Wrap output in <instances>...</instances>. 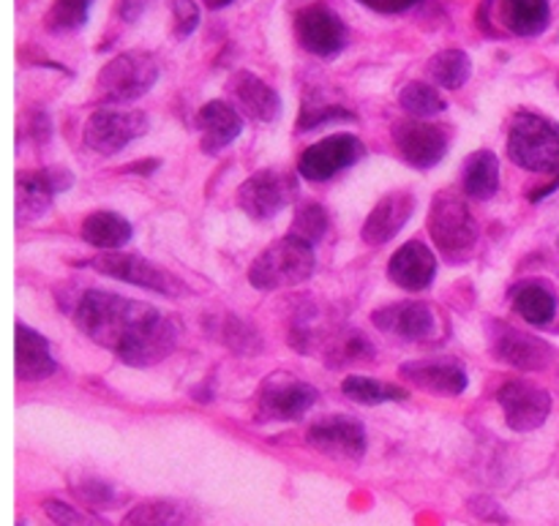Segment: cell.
<instances>
[{"label": "cell", "instance_id": "6da1fadb", "mask_svg": "<svg viewBox=\"0 0 559 526\" xmlns=\"http://www.w3.org/2000/svg\"><path fill=\"white\" fill-rule=\"evenodd\" d=\"M74 322L91 342L115 352L134 369L162 363L178 347V322L173 316L102 289L82 295Z\"/></svg>", "mask_w": 559, "mask_h": 526}, {"label": "cell", "instance_id": "7a4b0ae2", "mask_svg": "<svg viewBox=\"0 0 559 526\" xmlns=\"http://www.w3.org/2000/svg\"><path fill=\"white\" fill-rule=\"evenodd\" d=\"M311 273H314V246L287 235L267 246L251 262L249 282L262 292H273V289L298 287L306 278H311Z\"/></svg>", "mask_w": 559, "mask_h": 526}, {"label": "cell", "instance_id": "3957f363", "mask_svg": "<svg viewBox=\"0 0 559 526\" xmlns=\"http://www.w3.org/2000/svg\"><path fill=\"white\" fill-rule=\"evenodd\" d=\"M508 156L530 172H559V125L535 112H519L508 131Z\"/></svg>", "mask_w": 559, "mask_h": 526}, {"label": "cell", "instance_id": "277c9868", "mask_svg": "<svg viewBox=\"0 0 559 526\" xmlns=\"http://www.w3.org/2000/svg\"><path fill=\"white\" fill-rule=\"evenodd\" d=\"M158 80V63L153 55L120 52L102 65L96 76V96L107 104H129L145 96Z\"/></svg>", "mask_w": 559, "mask_h": 526}, {"label": "cell", "instance_id": "5b68a950", "mask_svg": "<svg viewBox=\"0 0 559 526\" xmlns=\"http://www.w3.org/2000/svg\"><path fill=\"white\" fill-rule=\"evenodd\" d=\"M429 235L437 243V251L456 262L464 260L478 243V224H475L467 202L445 191L431 202Z\"/></svg>", "mask_w": 559, "mask_h": 526}, {"label": "cell", "instance_id": "8992f818", "mask_svg": "<svg viewBox=\"0 0 559 526\" xmlns=\"http://www.w3.org/2000/svg\"><path fill=\"white\" fill-rule=\"evenodd\" d=\"M295 38L306 52L317 55V58H336L347 47L349 33L338 11L317 0L295 14Z\"/></svg>", "mask_w": 559, "mask_h": 526}, {"label": "cell", "instance_id": "52a82bcc", "mask_svg": "<svg viewBox=\"0 0 559 526\" xmlns=\"http://www.w3.org/2000/svg\"><path fill=\"white\" fill-rule=\"evenodd\" d=\"M147 131V115L140 109H96L87 118L82 142L102 156L123 151L129 142L140 140Z\"/></svg>", "mask_w": 559, "mask_h": 526}, {"label": "cell", "instance_id": "ba28073f", "mask_svg": "<svg viewBox=\"0 0 559 526\" xmlns=\"http://www.w3.org/2000/svg\"><path fill=\"white\" fill-rule=\"evenodd\" d=\"M298 196V180L284 169H260L238 191V205L257 222L273 218Z\"/></svg>", "mask_w": 559, "mask_h": 526}, {"label": "cell", "instance_id": "9c48e42d", "mask_svg": "<svg viewBox=\"0 0 559 526\" xmlns=\"http://www.w3.org/2000/svg\"><path fill=\"white\" fill-rule=\"evenodd\" d=\"M314 404L317 391L309 382H300L289 374H273L260 387V396H257V418L262 423L300 420Z\"/></svg>", "mask_w": 559, "mask_h": 526}, {"label": "cell", "instance_id": "30bf717a", "mask_svg": "<svg viewBox=\"0 0 559 526\" xmlns=\"http://www.w3.org/2000/svg\"><path fill=\"white\" fill-rule=\"evenodd\" d=\"M93 271H98L102 276L109 278H120L126 284H134V287L142 289H151V292L158 295H167V298H175V295H183L186 287L167 273L164 267L153 265V262L142 260V256L134 254H102V256H93L91 260Z\"/></svg>", "mask_w": 559, "mask_h": 526}, {"label": "cell", "instance_id": "8fae6325", "mask_svg": "<svg viewBox=\"0 0 559 526\" xmlns=\"http://www.w3.org/2000/svg\"><path fill=\"white\" fill-rule=\"evenodd\" d=\"M497 402H500L502 413H506V423L513 431H519V434L540 429L551 415L549 393L524 380H508L506 385H500Z\"/></svg>", "mask_w": 559, "mask_h": 526}, {"label": "cell", "instance_id": "7c38bea8", "mask_svg": "<svg viewBox=\"0 0 559 526\" xmlns=\"http://www.w3.org/2000/svg\"><path fill=\"white\" fill-rule=\"evenodd\" d=\"M478 16L484 25L495 20L500 31L519 38H535L549 27L551 3L549 0H484Z\"/></svg>", "mask_w": 559, "mask_h": 526}, {"label": "cell", "instance_id": "4fadbf2b", "mask_svg": "<svg viewBox=\"0 0 559 526\" xmlns=\"http://www.w3.org/2000/svg\"><path fill=\"white\" fill-rule=\"evenodd\" d=\"M489 338L495 358L513 366V369L540 371L549 369L557 358L551 344H546L544 338L538 336H530V333L524 331H516V327L511 325H491Z\"/></svg>", "mask_w": 559, "mask_h": 526}, {"label": "cell", "instance_id": "5bb4252c", "mask_svg": "<svg viewBox=\"0 0 559 526\" xmlns=\"http://www.w3.org/2000/svg\"><path fill=\"white\" fill-rule=\"evenodd\" d=\"M364 156V142L358 140L355 134H331L325 136L317 145L306 147V153L300 156L298 162V172L304 175L306 180H320L333 178L342 169H349L353 164L360 162Z\"/></svg>", "mask_w": 559, "mask_h": 526}, {"label": "cell", "instance_id": "9a60e30c", "mask_svg": "<svg viewBox=\"0 0 559 526\" xmlns=\"http://www.w3.org/2000/svg\"><path fill=\"white\" fill-rule=\"evenodd\" d=\"M371 322H374L377 331H382L385 336H393L399 338V342L407 344L431 342V338L437 336V327H440L435 311L426 303H415V300L377 309L374 314H371Z\"/></svg>", "mask_w": 559, "mask_h": 526}, {"label": "cell", "instance_id": "2e32d148", "mask_svg": "<svg viewBox=\"0 0 559 526\" xmlns=\"http://www.w3.org/2000/svg\"><path fill=\"white\" fill-rule=\"evenodd\" d=\"M306 440L311 447L333 458H353L358 462L366 453V429L360 420L347 418V415H328V418L317 420Z\"/></svg>", "mask_w": 559, "mask_h": 526}, {"label": "cell", "instance_id": "e0dca14e", "mask_svg": "<svg viewBox=\"0 0 559 526\" xmlns=\"http://www.w3.org/2000/svg\"><path fill=\"white\" fill-rule=\"evenodd\" d=\"M74 183L69 169H44V172H27L16 180V218L20 222H36L52 205L55 194L66 191Z\"/></svg>", "mask_w": 559, "mask_h": 526}, {"label": "cell", "instance_id": "ac0fdd59", "mask_svg": "<svg viewBox=\"0 0 559 526\" xmlns=\"http://www.w3.org/2000/svg\"><path fill=\"white\" fill-rule=\"evenodd\" d=\"M407 385L420 387L435 396H462L469 385V376L464 366L453 358H437V360H409L399 369Z\"/></svg>", "mask_w": 559, "mask_h": 526}, {"label": "cell", "instance_id": "d6986e66", "mask_svg": "<svg viewBox=\"0 0 559 526\" xmlns=\"http://www.w3.org/2000/svg\"><path fill=\"white\" fill-rule=\"evenodd\" d=\"M393 142L399 153L418 169L435 167L448 153L445 131L435 123H420V120H402L393 125Z\"/></svg>", "mask_w": 559, "mask_h": 526}, {"label": "cell", "instance_id": "ffe728a7", "mask_svg": "<svg viewBox=\"0 0 559 526\" xmlns=\"http://www.w3.org/2000/svg\"><path fill=\"white\" fill-rule=\"evenodd\" d=\"M227 91L233 96L235 107L243 109L249 118L260 120V123H273L278 112H282L278 93L265 80L251 74V71H235L227 82Z\"/></svg>", "mask_w": 559, "mask_h": 526}, {"label": "cell", "instance_id": "44dd1931", "mask_svg": "<svg viewBox=\"0 0 559 526\" xmlns=\"http://www.w3.org/2000/svg\"><path fill=\"white\" fill-rule=\"evenodd\" d=\"M388 276L407 292H420L437 276V256L420 240H409L388 262Z\"/></svg>", "mask_w": 559, "mask_h": 526}, {"label": "cell", "instance_id": "7402d4cb", "mask_svg": "<svg viewBox=\"0 0 559 526\" xmlns=\"http://www.w3.org/2000/svg\"><path fill=\"white\" fill-rule=\"evenodd\" d=\"M415 213V196L409 191H393V194L382 196L369 213L364 224V240L369 246H385L388 240L396 238Z\"/></svg>", "mask_w": 559, "mask_h": 526}, {"label": "cell", "instance_id": "603a6c76", "mask_svg": "<svg viewBox=\"0 0 559 526\" xmlns=\"http://www.w3.org/2000/svg\"><path fill=\"white\" fill-rule=\"evenodd\" d=\"M197 125H200V145L207 156H216L224 147L233 145L243 131V120L240 112L227 101H207L205 107L197 112Z\"/></svg>", "mask_w": 559, "mask_h": 526}, {"label": "cell", "instance_id": "cb8c5ba5", "mask_svg": "<svg viewBox=\"0 0 559 526\" xmlns=\"http://www.w3.org/2000/svg\"><path fill=\"white\" fill-rule=\"evenodd\" d=\"M58 371L49 342L33 327L16 322V376L22 382H41Z\"/></svg>", "mask_w": 559, "mask_h": 526}, {"label": "cell", "instance_id": "d4e9b609", "mask_svg": "<svg viewBox=\"0 0 559 526\" xmlns=\"http://www.w3.org/2000/svg\"><path fill=\"white\" fill-rule=\"evenodd\" d=\"M513 311L535 327H546L557 316V295L540 282H522L513 289Z\"/></svg>", "mask_w": 559, "mask_h": 526}, {"label": "cell", "instance_id": "484cf974", "mask_svg": "<svg viewBox=\"0 0 559 526\" xmlns=\"http://www.w3.org/2000/svg\"><path fill=\"white\" fill-rule=\"evenodd\" d=\"M131 235H134L131 224L112 211H96L82 222V240L104 251L120 249L129 243Z\"/></svg>", "mask_w": 559, "mask_h": 526}, {"label": "cell", "instance_id": "4316f807", "mask_svg": "<svg viewBox=\"0 0 559 526\" xmlns=\"http://www.w3.org/2000/svg\"><path fill=\"white\" fill-rule=\"evenodd\" d=\"M462 189L475 200H491L500 189V162L491 151H475L464 162Z\"/></svg>", "mask_w": 559, "mask_h": 526}, {"label": "cell", "instance_id": "83f0119b", "mask_svg": "<svg viewBox=\"0 0 559 526\" xmlns=\"http://www.w3.org/2000/svg\"><path fill=\"white\" fill-rule=\"evenodd\" d=\"M191 524H194V513H191V507H186L183 502L153 500V502H142V505L131 507L120 526H191Z\"/></svg>", "mask_w": 559, "mask_h": 526}, {"label": "cell", "instance_id": "f1b7e54d", "mask_svg": "<svg viewBox=\"0 0 559 526\" xmlns=\"http://www.w3.org/2000/svg\"><path fill=\"white\" fill-rule=\"evenodd\" d=\"M431 82L437 87H445V91H459V87L467 85L469 74H473V60L464 49H442V52L431 55V60L426 63Z\"/></svg>", "mask_w": 559, "mask_h": 526}, {"label": "cell", "instance_id": "f546056e", "mask_svg": "<svg viewBox=\"0 0 559 526\" xmlns=\"http://www.w3.org/2000/svg\"><path fill=\"white\" fill-rule=\"evenodd\" d=\"M342 393L347 398H353V402L369 404V407L388 402H407L409 398V393L404 387L388 385V382L371 380V376H347L342 385Z\"/></svg>", "mask_w": 559, "mask_h": 526}, {"label": "cell", "instance_id": "4dcf8cb0", "mask_svg": "<svg viewBox=\"0 0 559 526\" xmlns=\"http://www.w3.org/2000/svg\"><path fill=\"white\" fill-rule=\"evenodd\" d=\"M96 0H52L47 16H44V25L49 33H76L91 16V9Z\"/></svg>", "mask_w": 559, "mask_h": 526}, {"label": "cell", "instance_id": "1f68e13d", "mask_svg": "<svg viewBox=\"0 0 559 526\" xmlns=\"http://www.w3.org/2000/svg\"><path fill=\"white\" fill-rule=\"evenodd\" d=\"M399 104L413 118H431V115H440L448 109V101L442 98V93L437 91V85H429V82H409L399 93Z\"/></svg>", "mask_w": 559, "mask_h": 526}, {"label": "cell", "instance_id": "d6a6232c", "mask_svg": "<svg viewBox=\"0 0 559 526\" xmlns=\"http://www.w3.org/2000/svg\"><path fill=\"white\" fill-rule=\"evenodd\" d=\"M328 232V213L325 207L317 205V202H306V205L298 207L295 213V222L289 227V235L304 243L314 246L317 240H322V235Z\"/></svg>", "mask_w": 559, "mask_h": 526}, {"label": "cell", "instance_id": "836d02e7", "mask_svg": "<svg viewBox=\"0 0 559 526\" xmlns=\"http://www.w3.org/2000/svg\"><path fill=\"white\" fill-rule=\"evenodd\" d=\"M333 120H355V115L349 109L338 107V104H306L304 112H300L298 129L311 131L325 123H333Z\"/></svg>", "mask_w": 559, "mask_h": 526}, {"label": "cell", "instance_id": "e575fe53", "mask_svg": "<svg viewBox=\"0 0 559 526\" xmlns=\"http://www.w3.org/2000/svg\"><path fill=\"white\" fill-rule=\"evenodd\" d=\"M200 25L197 0H173V33L175 38H189Z\"/></svg>", "mask_w": 559, "mask_h": 526}, {"label": "cell", "instance_id": "d590c367", "mask_svg": "<svg viewBox=\"0 0 559 526\" xmlns=\"http://www.w3.org/2000/svg\"><path fill=\"white\" fill-rule=\"evenodd\" d=\"M336 347H338V358L333 360V363H336V369L338 366L347 363V360H360V358H371V355H374V347H371V344L366 342L360 333H349V336L344 338L342 344H336Z\"/></svg>", "mask_w": 559, "mask_h": 526}, {"label": "cell", "instance_id": "8d00e7d4", "mask_svg": "<svg viewBox=\"0 0 559 526\" xmlns=\"http://www.w3.org/2000/svg\"><path fill=\"white\" fill-rule=\"evenodd\" d=\"M76 494H80L82 500L91 502V505H96V507H107V505L112 507L115 502H118L112 486L102 483V480H87V483L76 486Z\"/></svg>", "mask_w": 559, "mask_h": 526}, {"label": "cell", "instance_id": "74e56055", "mask_svg": "<svg viewBox=\"0 0 559 526\" xmlns=\"http://www.w3.org/2000/svg\"><path fill=\"white\" fill-rule=\"evenodd\" d=\"M44 511L49 513V518H52L55 526H91V524H87V518L82 516V513H76L74 507L63 505V502L49 500L47 505H44Z\"/></svg>", "mask_w": 559, "mask_h": 526}, {"label": "cell", "instance_id": "f35d334b", "mask_svg": "<svg viewBox=\"0 0 559 526\" xmlns=\"http://www.w3.org/2000/svg\"><path fill=\"white\" fill-rule=\"evenodd\" d=\"M469 511H473L478 518H484V522H497V524L508 522L506 511H502L495 500H489V497H475V500L469 502Z\"/></svg>", "mask_w": 559, "mask_h": 526}, {"label": "cell", "instance_id": "ab89813d", "mask_svg": "<svg viewBox=\"0 0 559 526\" xmlns=\"http://www.w3.org/2000/svg\"><path fill=\"white\" fill-rule=\"evenodd\" d=\"M358 3H364L371 11H380V14H402V11L418 5L420 0H358Z\"/></svg>", "mask_w": 559, "mask_h": 526}, {"label": "cell", "instance_id": "60d3db41", "mask_svg": "<svg viewBox=\"0 0 559 526\" xmlns=\"http://www.w3.org/2000/svg\"><path fill=\"white\" fill-rule=\"evenodd\" d=\"M147 5H151V0H118L115 11H118V16L123 22H136L145 14Z\"/></svg>", "mask_w": 559, "mask_h": 526}, {"label": "cell", "instance_id": "b9f144b4", "mask_svg": "<svg viewBox=\"0 0 559 526\" xmlns=\"http://www.w3.org/2000/svg\"><path fill=\"white\" fill-rule=\"evenodd\" d=\"M207 9H224V5H229L233 0H205Z\"/></svg>", "mask_w": 559, "mask_h": 526}, {"label": "cell", "instance_id": "7bdbcfd3", "mask_svg": "<svg viewBox=\"0 0 559 526\" xmlns=\"http://www.w3.org/2000/svg\"><path fill=\"white\" fill-rule=\"evenodd\" d=\"M557 87H559V71H557Z\"/></svg>", "mask_w": 559, "mask_h": 526}, {"label": "cell", "instance_id": "ee69618b", "mask_svg": "<svg viewBox=\"0 0 559 526\" xmlns=\"http://www.w3.org/2000/svg\"><path fill=\"white\" fill-rule=\"evenodd\" d=\"M16 526H25V524H16Z\"/></svg>", "mask_w": 559, "mask_h": 526}]
</instances>
